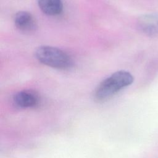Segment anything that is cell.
I'll list each match as a JSON object with an SVG mask.
<instances>
[{
    "mask_svg": "<svg viewBox=\"0 0 158 158\" xmlns=\"http://www.w3.org/2000/svg\"><path fill=\"white\" fill-rule=\"evenodd\" d=\"M133 75L126 70H118L102 81L96 88L94 98L98 101H104L133 82Z\"/></svg>",
    "mask_w": 158,
    "mask_h": 158,
    "instance_id": "cell-1",
    "label": "cell"
},
{
    "mask_svg": "<svg viewBox=\"0 0 158 158\" xmlns=\"http://www.w3.org/2000/svg\"><path fill=\"white\" fill-rule=\"evenodd\" d=\"M35 57L40 63L57 69H68L73 65V60L68 54L53 46L38 47L35 51Z\"/></svg>",
    "mask_w": 158,
    "mask_h": 158,
    "instance_id": "cell-2",
    "label": "cell"
},
{
    "mask_svg": "<svg viewBox=\"0 0 158 158\" xmlns=\"http://www.w3.org/2000/svg\"><path fill=\"white\" fill-rule=\"evenodd\" d=\"M139 30L144 34L152 36L158 34V15L153 14L140 16L137 22Z\"/></svg>",
    "mask_w": 158,
    "mask_h": 158,
    "instance_id": "cell-3",
    "label": "cell"
},
{
    "mask_svg": "<svg viewBox=\"0 0 158 158\" xmlns=\"http://www.w3.org/2000/svg\"><path fill=\"white\" fill-rule=\"evenodd\" d=\"M14 102L16 106L22 109L36 107L40 101L38 95L31 90H22L17 92L14 96Z\"/></svg>",
    "mask_w": 158,
    "mask_h": 158,
    "instance_id": "cell-4",
    "label": "cell"
},
{
    "mask_svg": "<svg viewBox=\"0 0 158 158\" xmlns=\"http://www.w3.org/2000/svg\"><path fill=\"white\" fill-rule=\"evenodd\" d=\"M15 27L23 32H31L37 28V23L33 15L27 11H19L14 16Z\"/></svg>",
    "mask_w": 158,
    "mask_h": 158,
    "instance_id": "cell-5",
    "label": "cell"
},
{
    "mask_svg": "<svg viewBox=\"0 0 158 158\" xmlns=\"http://www.w3.org/2000/svg\"><path fill=\"white\" fill-rule=\"evenodd\" d=\"M38 4L44 14L51 16L59 15L64 7L62 0H38Z\"/></svg>",
    "mask_w": 158,
    "mask_h": 158,
    "instance_id": "cell-6",
    "label": "cell"
}]
</instances>
